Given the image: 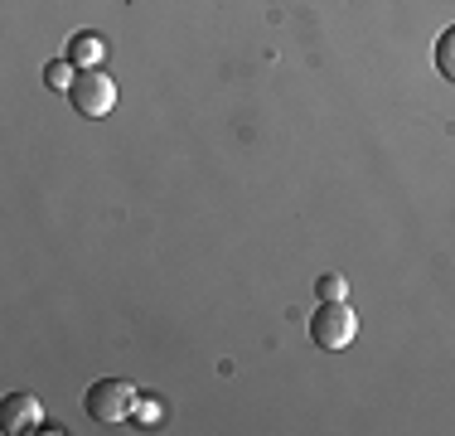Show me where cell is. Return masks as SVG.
I'll use <instances>...</instances> for the list:
<instances>
[{
    "mask_svg": "<svg viewBox=\"0 0 455 436\" xmlns=\"http://www.w3.org/2000/svg\"><path fill=\"white\" fill-rule=\"evenodd\" d=\"M156 417H160L156 402H136V422H156Z\"/></svg>",
    "mask_w": 455,
    "mask_h": 436,
    "instance_id": "cell-9",
    "label": "cell"
},
{
    "mask_svg": "<svg viewBox=\"0 0 455 436\" xmlns=\"http://www.w3.org/2000/svg\"><path fill=\"white\" fill-rule=\"evenodd\" d=\"M315 296L320 301H344V296H349V281L334 277V271H324V277L315 281Z\"/></svg>",
    "mask_w": 455,
    "mask_h": 436,
    "instance_id": "cell-8",
    "label": "cell"
},
{
    "mask_svg": "<svg viewBox=\"0 0 455 436\" xmlns=\"http://www.w3.org/2000/svg\"><path fill=\"white\" fill-rule=\"evenodd\" d=\"M436 73H441V78H451V83H455V25H451L446 35L436 39Z\"/></svg>",
    "mask_w": 455,
    "mask_h": 436,
    "instance_id": "cell-7",
    "label": "cell"
},
{
    "mask_svg": "<svg viewBox=\"0 0 455 436\" xmlns=\"http://www.w3.org/2000/svg\"><path fill=\"white\" fill-rule=\"evenodd\" d=\"M35 427H44V408H39V398L35 392H10V398L0 402V432L25 436Z\"/></svg>",
    "mask_w": 455,
    "mask_h": 436,
    "instance_id": "cell-4",
    "label": "cell"
},
{
    "mask_svg": "<svg viewBox=\"0 0 455 436\" xmlns=\"http://www.w3.org/2000/svg\"><path fill=\"white\" fill-rule=\"evenodd\" d=\"M310 340H315V349H324V354H339V349H349L359 340V315L344 301H320V311L310 315Z\"/></svg>",
    "mask_w": 455,
    "mask_h": 436,
    "instance_id": "cell-2",
    "label": "cell"
},
{
    "mask_svg": "<svg viewBox=\"0 0 455 436\" xmlns=\"http://www.w3.org/2000/svg\"><path fill=\"white\" fill-rule=\"evenodd\" d=\"M102 53H107V39L92 35V29H83V35L68 39V53H63V59H73L78 69H97V63H102Z\"/></svg>",
    "mask_w": 455,
    "mask_h": 436,
    "instance_id": "cell-5",
    "label": "cell"
},
{
    "mask_svg": "<svg viewBox=\"0 0 455 436\" xmlns=\"http://www.w3.org/2000/svg\"><path fill=\"white\" fill-rule=\"evenodd\" d=\"M136 402H140L136 384H126V378H102V384L88 388L83 408H88V417L97 422V427H116V422L136 417Z\"/></svg>",
    "mask_w": 455,
    "mask_h": 436,
    "instance_id": "cell-1",
    "label": "cell"
},
{
    "mask_svg": "<svg viewBox=\"0 0 455 436\" xmlns=\"http://www.w3.org/2000/svg\"><path fill=\"white\" fill-rule=\"evenodd\" d=\"M73 69H78L73 59H53L49 69H44V83L53 87V93H68V87L78 83V73H73Z\"/></svg>",
    "mask_w": 455,
    "mask_h": 436,
    "instance_id": "cell-6",
    "label": "cell"
},
{
    "mask_svg": "<svg viewBox=\"0 0 455 436\" xmlns=\"http://www.w3.org/2000/svg\"><path fill=\"white\" fill-rule=\"evenodd\" d=\"M73 107H78V117H107L116 107V83L107 78L102 69H83L78 83L68 87Z\"/></svg>",
    "mask_w": 455,
    "mask_h": 436,
    "instance_id": "cell-3",
    "label": "cell"
}]
</instances>
